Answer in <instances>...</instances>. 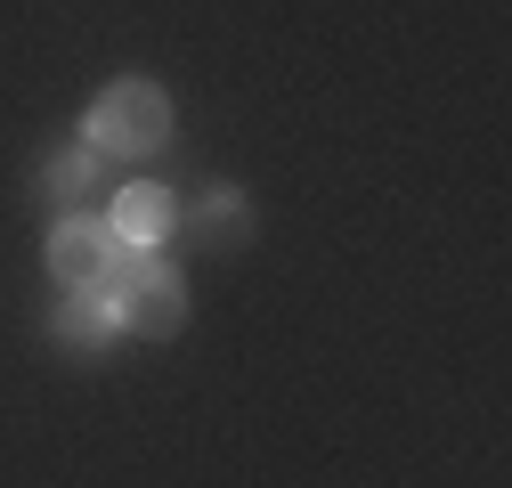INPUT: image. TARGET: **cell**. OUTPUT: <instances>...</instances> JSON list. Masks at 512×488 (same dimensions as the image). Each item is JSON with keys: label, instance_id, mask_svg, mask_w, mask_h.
I'll list each match as a JSON object with an SVG mask.
<instances>
[{"label": "cell", "instance_id": "obj_7", "mask_svg": "<svg viewBox=\"0 0 512 488\" xmlns=\"http://www.w3.org/2000/svg\"><path fill=\"white\" fill-rule=\"evenodd\" d=\"M244 220H252V212H244L236 188H212V196L196 204V236H204V244H244Z\"/></svg>", "mask_w": 512, "mask_h": 488}, {"label": "cell", "instance_id": "obj_1", "mask_svg": "<svg viewBox=\"0 0 512 488\" xmlns=\"http://www.w3.org/2000/svg\"><path fill=\"white\" fill-rule=\"evenodd\" d=\"M82 139H90L98 155H155V147L171 139V98H163V82H147V74L106 82L98 106H90V122H82Z\"/></svg>", "mask_w": 512, "mask_h": 488}, {"label": "cell", "instance_id": "obj_2", "mask_svg": "<svg viewBox=\"0 0 512 488\" xmlns=\"http://www.w3.org/2000/svg\"><path fill=\"white\" fill-rule=\"evenodd\" d=\"M122 269H131V244L106 220H57L49 228V277L66 293H114Z\"/></svg>", "mask_w": 512, "mask_h": 488}, {"label": "cell", "instance_id": "obj_4", "mask_svg": "<svg viewBox=\"0 0 512 488\" xmlns=\"http://www.w3.org/2000/svg\"><path fill=\"white\" fill-rule=\"evenodd\" d=\"M171 212H179V204H171V196L155 188V179H139V188H122V196H114V220H106V228H114V236H122V244L139 253V244H163Z\"/></svg>", "mask_w": 512, "mask_h": 488}, {"label": "cell", "instance_id": "obj_5", "mask_svg": "<svg viewBox=\"0 0 512 488\" xmlns=\"http://www.w3.org/2000/svg\"><path fill=\"white\" fill-rule=\"evenodd\" d=\"M114 326H122L114 293H66V310H57V342H74V350H106Z\"/></svg>", "mask_w": 512, "mask_h": 488}, {"label": "cell", "instance_id": "obj_6", "mask_svg": "<svg viewBox=\"0 0 512 488\" xmlns=\"http://www.w3.org/2000/svg\"><path fill=\"white\" fill-rule=\"evenodd\" d=\"M90 179H98V147L82 139V147H57V155H49V171H41V188H49L57 204H74V196L90 188Z\"/></svg>", "mask_w": 512, "mask_h": 488}, {"label": "cell", "instance_id": "obj_3", "mask_svg": "<svg viewBox=\"0 0 512 488\" xmlns=\"http://www.w3.org/2000/svg\"><path fill=\"white\" fill-rule=\"evenodd\" d=\"M114 310H122V326H139L147 342H171L187 326V285H179L171 261H131L122 285H114Z\"/></svg>", "mask_w": 512, "mask_h": 488}]
</instances>
